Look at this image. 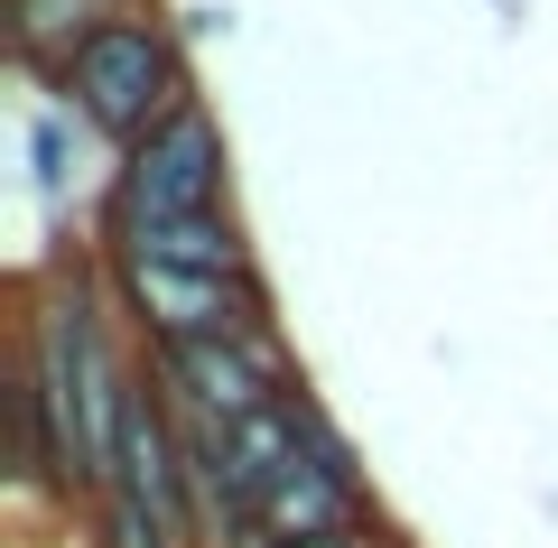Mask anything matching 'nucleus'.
I'll use <instances>...</instances> for the list:
<instances>
[{"mask_svg": "<svg viewBox=\"0 0 558 548\" xmlns=\"http://www.w3.org/2000/svg\"><path fill=\"white\" fill-rule=\"evenodd\" d=\"M140 363L159 373V391L178 400V410L196 418H223V428H242V418H260L270 400L299 391V363L270 344H242V334H196V344H140Z\"/></svg>", "mask_w": 558, "mask_h": 548, "instance_id": "nucleus-5", "label": "nucleus"}, {"mask_svg": "<svg viewBox=\"0 0 558 548\" xmlns=\"http://www.w3.org/2000/svg\"><path fill=\"white\" fill-rule=\"evenodd\" d=\"M196 102V65H186V28L159 10H131L112 20L75 65L57 75V112H75L94 139H112V158L131 139H149L168 112Z\"/></svg>", "mask_w": 558, "mask_h": 548, "instance_id": "nucleus-2", "label": "nucleus"}, {"mask_svg": "<svg viewBox=\"0 0 558 548\" xmlns=\"http://www.w3.org/2000/svg\"><path fill=\"white\" fill-rule=\"evenodd\" d=\"M94 215L112 223H168V215H233V149H223V121L215 102H186V112H168L149 139H131V149L112 158V176H102V205Z\"/></svg>", "mask_w": 558, "mask_h": 548, "instance_id": "nucleus-3", "label": "nucleus"}, {"mask_svg": "<svg viewBox=\"0 0 558 548\" xmlns=\"http://www.w3.org/2000/svg\"><path fill=\"white\" fill-rule=\"evenodd\" d=\"M131 10H159V0H0L10 65H20V75H38L47 94H57V75H65V65H75L112 20H131Z\"/></svg>", "mask_w": 558, "mask_h": 548, "instance_id": "nucleus-7", "label": "nucleus"}, {"mask_svg": "<svg viewBox=\"0 0 558 548\" xmlns=\"http://www.w3.org/2000/svg\"><path fill=\"white\" fill-rule=\"evenodd\" d=\"M326 548H381V529H373V539H326Z\"/></svg>", "mask_w": 558, "mask_h": 548, "instance_id": "nucleus-8", "label": "nucleus"}, {"mask_svg": "<svg viewBox=\"0 0 558 548\" xmlns=\"http://www.w3.org/2000/svg\"><path fill=\"white\" fill-rule=\"evenodd\" d=\"M121 297L112 270L65 252L47 279H28V316H20V363H10V447L20 474L57 502H94L112 484L121 455V418L149 363H131L121 344Z\"/></svg>", "mask_w": 558, "mask_h": 548, "instance_id": "nucleus-1", "label": "nucleus"}, {"mask_svg": "<svg viewBox=\"0 0 558 548\" xmlns=\"http://www.w3.org/2000/svg\"><path fill=\"white\" fill-rule=\"evenodd\" d=\"M112 297L131 316L140 344H196V334H242V344H270V279H205V270H159V260H102Z\"/></svg>", "mask_w": 558, "mask_h": 548, "instance_id": "nucleus-4", "label": "nucleus"}, {"mask_svg": "<svg viewBox=\"0 0 558 548\" xmlns=\"http://www.w3.org/2000/svg\"><path fill=\"white\" fill-rule=\"evenodd\" d=\"M102 260H159V270H205V279H260L242 215H168V223H112L94 215Z\"/></svg>", "mask_w": 558, "mask_h": 548, "instance_id": "nucleus-6", "label": "nucleus"}, {"mask_svg": "<svg viewBox=\"0 0 558 548\" xmlns=\"http://www.w3.org/2000/svg\"><path fill=\"white\" fill-rule=\"evenodd\" d=\"M381 548H391V539H381Z\"/></svg>", "mask_w": 558, "mask_h": 548, "instance_id": "nucleus-9", "label": "nucleus"}]
</instances>
